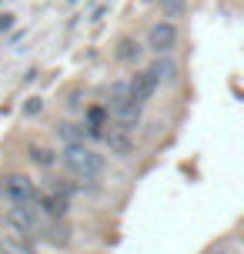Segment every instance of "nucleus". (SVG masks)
<instances>
[{"mask_svg":"<svg viewBox=\"0 0 244 254\" xmlns=\"http://www.w3.org/2000/svg\"><path fill=\"white\" fill-rule=\"evenodd\" d=\"M61 164L80 181H94L104 174V154H97L87 144H67L61 151Z\"/></svg>","mask_w":244,"mask_h":254,"instance_id":"obj_1","label":"nucleus"},{"mask_svg":"<svg viewBox=\"0 0 244 254\" xmlns=\"http://www.w3.org/2000/svg\"><path fill=\"white\" fill-rule=\"evenodd\" d=\"M107 111H111V121H114V127H121V130H134V127L141 124V104L130 97L127 80H117L114 87H111Z\"/></svg>","mask_w":244,"mask_h":254,"instance_id":"obj_2","label":"nucleus"},{"mask_svg":"<svg viewBox=\"0 0 244 254\" xmlns=\"http://www.w3.org/2000/svg\"><path fill=\"white\" fill-rule=\"evenodd\" d=\"M7 224H10L20 238H34L47 228V214L40 211V204H10L7 211Z\"/></svg>","mask_w":244,"mask_h":254,"instance_id":"obj_3","label":"nucleus"},{"mask_svg":"<svg viewBox=\"0 0 244 254\" xmlns=\"http://www.w3.org/2000/svg\"><path fill=\"white\" fill-rule=\"evenodd\" d=\"M0 197L7 204H37L40 190L27 174H3L0 178Z\"/></svg>","mask_w":244,"mask_h":254,"instance_id":"obj_4","label":"nucleus"},{"mask_svg":"<svg viewBox=\"0 0 244 254\" xmlns=\"http://www.w3.org/2000/svg\"><path fill=\"white\" fill-rule=\"evenodd\" d=\"M178 37H181L178 24L167 20V17H161V20L147 30V51L151 54H171L174 47H178Z\"/></svg>","mask_w":244,"mask_h":254,"instance_id":"obj_5","label":"nucleus"},{"mask_svg":"<svg viewBox=\"0 0 244 254\" xmlns=\"http://www.w3.org/2000/svg\"><path fill=\"white\" fill-rule=\"evenodd\" d=\"M127 87H130V97H134V101L144 107V104L154 97V90H157V77L151 74V70H137V74L127 80Z\"/></svg>","mask_w":244,"mask_h":254,"instance_id":"obj_6","label":"nucleus"},{"mask_svg":"<svg viewBox=\"0 0 244 254\" xmlns=\"http://www.w3.org/2000/svg\"><path fill=\"white\" fill-rule=\"evenodd\" d=\"M104 144L111 147V154H114V157H130V154H134L130 130H121V127H111V130H104Z\"/></svg>","mask_w":244,"mask_h":254,"instance_id":"obj_7","label":"nucleus"},{"mask_svg":"<svg viewBox=\"0 0 244 254\" xmlns=\"http://www.w3.org/2000/svg\"><path fill=\"white\" fill-rule=\"evenodd\" d=\"M37 204L51 221H64V214H67V194L64 190H61V194H57V190H54V194H40Z\"/></svg>","mask_w":244,"mask_h":254,"instance_id":"obj_8","label":"nucleus"},{"mask_svg":"<svg viewBox=\"0 0 244 254\" xmlns=\"http://www.w3.org/2000/svg\"><path fill=\"white\" fill-rule=\"evenodd\" d=\"M104 127H111V111L107 107H87L84 130H87L90 137H104Z\"/></svg>","mask_w":244,"mask_h":254,"instance_id":"obj_9","label":"nucleus"},{"mask_svg":"<svg viewBox=\"0 0 244 254\" xmlns=\"http://www.w3.org/2000/svg\"><path fill=\"white\" fill-rule=\"evenodd\" d=\"M151 74L157 77V84H161V80H174V77H178V64L171 61L167 54H157V61L151 64Z\"/></svg>","mask_w":244,"mask_h":254,"instance_id":"obj_10","label":"nucleus"},{"mask_svg":"<svg viewBox=\"0 0 244 254\" xmlns=\"http://www.w3.org/2000/svg\"><path fill=\"white\" fill-rule=\"evenodd\" d=\"M84 134H87V130H84V124H70V121H64V124L57 127V137H61V144H84Z\"/></svg>","mask_w":244,"mask_h":254,"instance_id":"obj_11","label":"nucleus"},{"mask_svg":"<svg viewBox=\"0 0 244 254\" xmlns=\"http://www.w3.org/2000/svg\"><path fill=\"white\" fill-rule=\"evenodd\" d=\"M141 57V44L134 37H124L121 44H117V61H124V64H134Z\"/></svg>","mask_w":244,"mask_h":254,"instance_id":"obj_12","label":"nucleus"},{"mask_svg":"<svg viewBox=\"0 0 244 254\" xmlns=\"http://www.w3.org/2000/svg\"><path fill=\"white\" fill-rule=\"evenodd\" d=\"M0 254H34L27 238H3L0 241Z\"/></svg>","mask_w":244,"mask_h":254,"instance_id":"obj_13","label":"nucleus"},{"mask_svg":"<svg viewBox=\"0 0 244 254\" xmlns=\"http://www.w3.org/2000/svg\"><path fill=\"white\" fill-rule=\"evenodd\" d=\"M157 3H161V17L167 20H181L187 10V0H157Z\"/></svg>","mask_w":244,"mask_h":254,"instance_id":"obj_14","label":"nucleus"},{"mask_svg":"<svg viewBox=\"0 0 244 254\" xmlns=\"http://www.w3.org/2000/svg\"><path fill=\"white\" fill-rule=\"evenodd\" d=\"M47 241L57 244V248H67V244H70V231H67L64 224H57V221H54L51 228H47Z\"/></svg>","mask_w":244,"mask_h":254,"instance_id":"obj_15","label":"nucleus"},{"mask_svg":"<svg viewBox=\"0 0 244 254\" xmlns=\"http://www.w3.org/2000/svg\"><path fill=\"white\" fill-rule=\"evenodd\" d=\"M34 161H37V164H44V167H51V164H54L51 151H44V147H34Z\"/></svg>","mask_w":244,"mask_h":254,"instance_id":"obj_16","label":"nucleus"},{"mask_svg":"<svg viewBox=\"0 0 244 254\" xmlns=\"http://www.w3.org/2000/svg\"><path fill=\"white\" fill-rule=\"evenodd\" d=\"M13 20H17L13 13H0V30H10V27H13Z\"/></svg>","mask_w":244,"mask_h":254,"instance_id":"obj_17","label":"nucleus"},{"mask_svg":"<svg viewBox=\"0 0 244 254\" xmlns=\"http://www.w3.org/2000/svg\"><path fill=\"white\" fill-rule=\"evenodd\" d=\"M211 254H231V248H218V251H211Z\"/></svg>","mask_w":244,"mask_h":254,"instance_id":"obj_18","label":"nucleus"}]
</instances>
